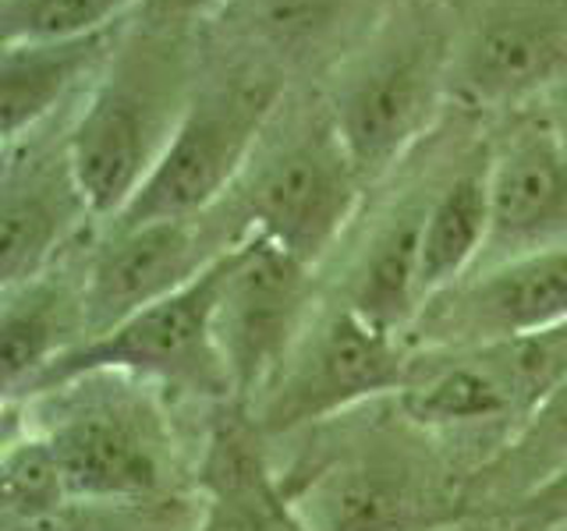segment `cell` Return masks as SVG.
<instances>
[{
  "instance_id": "obj_25",
  "label": "cell",
  "mask_w": 567,
  "mask_h": 531,
  "mask_svg": "<svg viewBox=\"0 0 567 531\" xmlns=\"http://www.w3.org/2000/svg\"><path fill=\"white\" fill-rule=\"evenodd\" d=\"M549 128H554V135L564 142V149H567V82L564 85H557L554 93H546L536 106H532Z\"/></svg>"
},
{
  "instance_id": "obj_19",
  "label": "cell",
  "mask_w": 567,
  "mask_h": 531,
  "mask_svg": "<svg viewBox=\"0 0 567 531\" xmlns=\"http://www.w3.org/2000/svg\"><path fill=\"white\" fill-rule=\"evenodd\" d=\"M489 238V142L436 185L419 241L422 309L475 273Z\"/></svg>"
},
{
  "instance_id": "obj_13",
  "label": "cell",
  "mask_w": 567,
  "mask_h": 531,
  "mask_svg": "<svg viewBox=\"0 0 567 531\" xmlns=\"http://www.w3.org/2000/svg\"><path fill=\"white\" fill-rule=\"evenodd\" d=\"M398 0H224L203 22L206 46L224 58L274 71H330Z\"/></svg>"
},
{
  "instance_id": "obj_1",
  "label": "cell",
  "mask_w": 567,
  "mask_h": 531,
  "mask_svg": "<svg viewBox=\"0 0 567 531\" xmlns=\"http://www.w3.org/2000/svg\"><path fill=\"white\" fill-rule=\"evenodd\" d=\"M199 18L150 0L121 25L96 82L68 121V149L100 223L121 217L164 159L203 82Z\"/></svg>"
},
{
  "instance_id": "obj_2",
  "label": "cell",
  "mask_w": 567,
  "mask_h": 531,
  "mask_svg": "<svg viewBox=\"0 0 567 531\" xmlns=\"http://www.w3.org/2000/svg\"><path fill=\"white\" fill-rule=\"evenodd\" d=\"M457 14L443 0H398L319 85L369 188L383 185L451 103Z\"/></svg>"
},
{
  "instance_id": "obj_24",
  "label": "cell",
  "mask_w": 567,
  "mask_h": 531,
  "mask_svg": "<svg viewBox=\"0 0 567 531\" xmlns=\"http://www.w3.org/2000/svg\"><path fill=\"white\" fill-rule=\"evenodd\" d=\"M486 518L511 531H549L564 524L567 521V460L554 475H546L536 489H528L514 503L486 513Z\"/></svg>"
},
{
  "instance_id": "obj_17",
  "label": "cell",
  "mask_w": 567,
  "mask_h": 531,
  "mask_svg": "<svg viewBox=\"0 0 567 531\" xmlns=\"http://www.w3.org/2000/svg\"><path fill=\"white\" fill-rule=\"evenodd\" d=\"M117 29L71 40H18L0 46V132L4 146L47 128L68 103H82L117 43Z\"/></svg>"
},
{
  "instance_id": "obj_5",
  "label": "cell",
  "mask_w": 567,
  "mask_h": 531,
  "mask_svg": "<svg viewBox=\"0 0 567 531\" xmlns=\"http://www.w3.org/2000/svg\"><path fill=\"white\" fill-rule=\"evenodd\" d=\"M288 88L291 85L274 71L224 58L206 46L203 82L164 159L138 188L128 209L100 227L185 220L220 206L224 195L238 185Z\"/></svg>"
},
{
  "instance_id": "obj_28",
  "label": "cell",
  "mask_w": 567,
  "mask_h": 531,
  "mask_svg": "<svg viewBox=\"0 0 567 531\" xmlns=\"http://www.w3.org/2000/svg\"><path fill=\"white\" fill-rule=\"evenodd\" d=\"M486 518H468V521H457V524H447V528H436V531H486Z\"/></svg>"
},
{
  "instance_id": "obj_15",
  "label": "cell",
  "mask_w": 567,
  "mask_h": 531,
  "mask_svg": "<svg viewBox=\"0 0 567 531\" xmlns=\"http://www.w3.org/2000/svg\"><path fill=\"white\" fill-rule=\"evenodd\" d=\"M567 326V248L489 266L433 298L408 330L412 347H472Z\"/></svg>"
},
{
  "instance_id": "obj_4",
  "label": "cell",
  "mask_w": 567,
  "mask_h": 531,
  "mask_svg": "<svg viewBox=\"0 0 567 531\" xmlns=\"http://www.w3.org/2000/svg\"><path fill=\"white\" fill-rule=\"evenodd\" d=\"M153 389L103 372L18 400L75 507H150L174 486L177 450Z\"/></svg>"
},
{
  "instance_id": "obj_9",
  "label": "cell",
  "mask_w": 567,
  "mask_h": 531,
  "mask_svg": "<svg viewBox=\"0 0 567 531\" xmlns=\"http://www.w3.org/2000/svg\"><path fill=\"white\" fill-rule=\"evenodd\" d=\"M316 270L256 235L227 248L224 277L213 309L230 404L241 412L274 383L280 365L319 312Z\"/></svg>"
},
{
  "instance_id": "obj_16",
  "label": "cell",
  "mask_w": 567,
  "mask_h": 531,
  "mask_svg": "<svg viewBox=\"0 0 567 531\" xmlns=\"http://www.w3.org/2000/svg\"><path fill=\"white\" fill-rule=\"evenodd\" d=\"M89 341L85 315V259L58 262L25 283L4 288L0 305V368L4 404L22 400L71 351Z\"/></svg>"
},
{
  "instance_id": "obj_12",
  "label": "cell",
  "mask_w": 567,
  "mask_h": 531,
  "mask_svg": "<svg viewBox=\"0 0 567 531\" xmlns=\"http://www.w3.org/2000/svg\"><path fill=\"white\" fill-rule=\"evenodd\" d=\"M50 128V124H47ZM47 128L4 146L0 181V283L14 288L71 256L89 223H100L71 164L68 132Z\"/></svg>"
},
{
  "instance_id": "obj_8",
  "label": "cell",
  "mask_w": 567,
  "mask_h": 531,
  "mask_svg": "<svg viewBox=\"0 0 567 531\" xmlns=\"http://www.w3.org/2000/svg\"><path fill=\"white\" fill-rule=\"evenodd\" d=\"M224 256L206 266L192 283H185L182 291L167 294L164 301L75 347L68 358L47 368L22 400L50 394L71 379L103 376V372L150 383L156 389H182V394L195 397L230 400L220 354L213 344V309H217Z\"/></svg>"
},
{
  "instance_id": "obj_14",
  "label": "cell",
  "mask_w": 567,
  "mask_h": 531,
  "mask_svg": "<svg viewBox=\"0 0 567 531\" xmlns=\"http://www.w3.org/2000/svg\"><path fill=\"white\" fill-rule=\"evenodd\" d=\"M557 248H567V149L525 111L489 142V238L475 273Z\"/></svg>"
},
{
  "instance_id": "obj_6",
  "label": "cell",
  "mask_w": 567,
  "mask_h": 531,
  "mask_svg": "<svg viewBox=\"0 0 567 531\" xmlns=\"http://www.w3.org/2000/svg\"><path fill=\"white\" fill-rule=\"evenodd\" d=\"M408 336L369 323L344 301H323L274 383L245 407L256 436H295L398 397L412 376Z\"/></svg>"
},
{
  "instance_id": "obj_7",
  "label": "cell",
  "mask_w": 567,
  "mask_h": 531,
  "mask_svg": "<svg viewBox=\"0 0 567 531\" xmlns=\"http://www.w3.org/2000/svg\"><path fill=\"white\" fill-rule=\"evenodd\" d=\"M277 489L306 531H436L478 518L425 457L386 439L298 465Z\"/></svg>"
},
{
  "instance_id": "obj_26",
  "label": "cell",
  "mask_w": 567,
  "mask_h": 531,
  "mask_svg": "<svg viewBox=\"0 0 567 531\" xmlns=\"http://www.w3.org/2000/svg\"><path fill=\"white\" fill-rule=\"evenodd\" d=\"M156 4H164L167 11L174 14H185V18H199V22H206V18L217 11L224 0H156Z\"/></svg>"
},
{
  "instance_id": "obj_23",
  "label": "cell",
  "mask_w": 567,
  "mask_h": 531,
  "mask_svg": "<svg viewBox=\"0 0 567 531\" xmlns=\"http://www.w3.org/2000/svg\"><path fill=\"white\" fill-rule=\"evenodd\" d=\"M150 0H0V35L18 40H71L128 22Z\"/></svg>"
},
{
  "instance_id": "obj_20",
  "label": "cell",
  "mask_w": 567,
  "mask_h": 531,
  "mask_svg": "<svg viewBox=\"0 0 567 531\" xmlns=\"http://www.w3.org/2000/svg\"><path fill=\"white\" fill-rule=\"evenodd\" d=\"M567 460V376L536 404L522 429L478 468V518L514 503Z\"/></svg>"
},
{
  "instance_id": "obj_3",
  "label": "cell",
  "mask_w": 567,
  "mask_h": 531,
  "mask_svg": "<svg viewBox=\"0 0 567 531\" xmlns=\"http://www.w3.org/2000/svg\"><path fill=\"white\" fill-rule=\"evenodd\" d=\"M369 185L319 88H288L238 185L224 195L230 238L256 235L319 270L359 217Z\"/></svg>"
},
{
  "instance_id": "obj_22",
  "label": "cell",
  "mask_w": 567,
  "mask_h": 531,
  "mask_svg": "<svg viewBox=\"0 0 567 531\" xmlns=\"http://www.w3.org/2000/svg\"><path fill=\"white\" fill-rule=\"evenodd\" d=\"M0 489H4V524L40 521L75 507L68 500L64 478L53 465L47 439L29 421L18 425L8 415L4 454H0Z\"/></svg>"
},
{
  "instance_id": "obj_18",
  "label": "cell",
  "mask_w": 567,
  "mask_h": 531,
  "mask_svg": "<svg viewBox=\"0 0 567 531\" xmlns=\"http://www.w3.org/2000/svg\"><path fill=\"white\" fill-rule=\"evenodd\" d=\"M433 191L436 185L412 188L401 202L383 212L380 223L369 230L362 252L354 256L341 298H337L348 309L362 312L369 323L401 336H408L422 312L419 241Z\"/></svg>"
},
{
  "instance_id": "obj_11",
  "label": "cell",
  "mask_w": 567,
  "mask_h": 531,
  "mask_svg": "<svg viewBox=\"0 0 567 531\" xmlns=\"http://www.w3.org/2000/svg\"><path fill=\"white\" fill-rule=\"evenodd\" d=\"M230 244L238 241L217 209L185 220L103 227L100 241L85 252L89 341L182 291Z\"/></svg>"
},
{
  "instance_id": "obj_27",
  "label": "cell",
  "mask_w": 567,
  "mask_h": 531,
  "mask_svg": "<svg viewBox=\"0 0 567 531\" xmlns=\"http://www.w3.org/2000/svg\"><path fill=\"white\" fill-rule=\"evenodd\" d=\"M266 531H306V528H301V521L291 513V507L284 503L280 489H277V503L270 510V521H266Z\"/></svg>"
},
{
  "instance_id": "obj_10",
  "label": "cell",
  "mask_w": 567,
  "mask_h": 531,
  "mask_svg": "<svg viewBox=\"0 0 567 531\" xmlns=\"http://www.w3.org/2000/svg\"><path fill=\"white\" fill-rule=\"evenodd\" d=\"M567 82V0H478L457 18L451 103L525 114Z\"/></svg>"
},
{
  "instance_id": "obj_21",
  "label": "cell",
  "mask_w": 567,
  "mask_h": 531,
  "mask_svg": "<svg viewBox=\"0 0 567 531\" xmlns=\"http://www.w3.org/2000/svg\"><path fill=\"white\" fill-rule=\"evenodd\" d=\"M277 503V478L262 457L248 450L235 433L213 442L206 471V500L188 531H266Z\"/></svg>"
}]
</instances>
